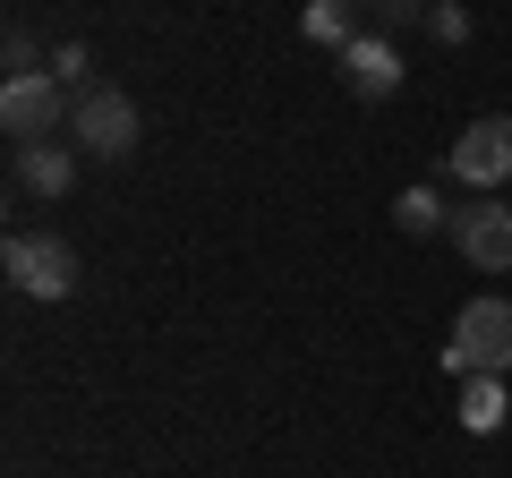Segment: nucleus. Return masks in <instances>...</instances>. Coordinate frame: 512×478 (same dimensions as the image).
<instances>
[{"label": "nucleus", "instance_id": "1", "mask_svg": "<svg viewBox=\"0 0 512 478\" xmlns=\"http://www.w3.org/2000/svg\"><path fill=\"white\" fill-rule=\"evenodd\" d=\"M137 137H146V120H137V103H128L120 86H77L69 146L86 154V163H128V154H137Z\"/></svg>", "mask_w": 512, "mask_h": 478}, {"label": "nucleus", "instance_id": "2", "mask_svg": "<svg viewBox=\"0 0 512 478\" xmlns=\"http://www.w3.org/2000/svg\"><path fill=\"white\" fill-rule=\"evenodd\" d=\"M444 368L453 376H504L512 368V299H461L453 342H444Z\"/></svg>", "mask_w": 512, "mask_h": 478}, {"label": "nucleus", "instance_id": "3", "mask_svg": "<svg viewBox=\"0 0 512 478\" xmlns=\"http://www.w3.org/2000/svg\"><path fill=\"white\" fill-rule=\"evenodd\" d=\"M69 111H77V94H60V77H52V69H35V77H9V86H0V129L18 137V146L69 137Z\"/></svg>", "mask_w": 512, "mask_h": 478}, {"label": "nucleus", "instance_id": "4", "mask_svg": "<svg viewBox=\"0 0 512 478\" xmlns=\"http://www.w3.org/2000/svg\"><path fill=\"white\" fill-rule=\"evenodd\" d=\"M0 274L18 299H69L77 291V248L69 239H43V231H18L0 248Z\"/></svg>", "mask_w": 512, "mask_h": 478}, {"label": "nucleus", "instance_id": "5", "mask_svg": "<svg viewBox=\"0 0 512 478\" xmlns=\"http://www.w3.org/2000/svg\"><path fill=\"white\" fill-rule=\"evenodd\" d=\"M444 171H453L461 188H478V197H495V188L512 180V111L470 120V129L453 137V154H444Z\"/></svg>", "mask_w": 512, "mask_h": 478}, {"label": "nucleus", "instance_id": "6", "mask_svg": "<svg viewBox=\"0 0 512 478\" xmlns=\"http://www.w3.org/2000/svg\"><path fill=\"white\" fill-rule=\"evenodd\" d=\"M453 248H461V265H478V274H512V205L504 197L453 205Z\"/></svg>", "mask_w": 512, "mask_h": 478}, {"label": "nucleus", "instance_id": "7", "mask_svg": "<svg viewBox=\"0 0 512 478\" xmlns=\"http://www.w3.org/2000/svg\"><path fill=\"white\" fill-rule=\"evenodd\" d=\"M333 60H342V86L359 94V103H384V94H402V77H410V69H402V52H393V35H350Z\"/></svg>", "mask_w": 512, "mask_h": 478}, {"label": "nucleus", "instance_id": "8", "mask_svg": "<svg viewBox=\"0 0 512 478\" xmlns=\"http://www.w3.org/2000/svg\"><path fill=\"white\" fill-rule=\"evenodd\" d=\"M69 180H77V146H60V137L18 146V188L26 197H69Z\"/></svg>", "mask_w": 512, "mask_h": 478}, {"label": "nucleus", "instance_id": "9", "mask_svg": "<svg viewBox=\"0 0 512 478\" xmlns=\"http://www.w3.org/2000/svg\"><path fill=\"white\" fill-rule=\"evenodd\" d=\"M504 419H512L504 376H461V427H470V436H495Z\"/></svg>", "mask_w": 512, "mask_h": 478}, {"label": "nucleus", "instance_id": "10", "mask_svg": "<svg viewBox=\"0 0 512 478\" xmlns=\"http://www.w3.org/2000/svg\"><path fill=\"white\" fill-rule=\"evenodd\" d=\"M359 9L367 0H308V9H299V35L325 43V52H342V43L359 35Z\"/></svg>", "mask_w": 512, "mask_h": 478}, {"label": "nucleus", "instance_id": "11", "mask_svg": "<svg viewBox=\"0 0 512 478\" xmlns=\"http://www.w3.org/2000/svg\"><path fill=\"white\" fill-rule=\"evenodd\" d=\"M393 222H402L410 239H427V231H453V205L419 180V188H402V197H393Z\"/></svg>", "mask_w": 512, "mask_h": 478}, {"label": "nucleus", "instance_id": "12", "mask_svg": "<svg viewBox=\"0 0 512 478\" xmlns=\"http://www.w3.org/2000/svg\"><path fill=\"white\" fill-rule=\"evenodd\" d=\"M427 35L436 43H470V9H461V0H436V9H427Z\"/></svg>", "mask_w": 512, "mask_h": 478}, {"label": "nucleus", "instance_id": "13", "mask_svg": "<svg viewBox=\"0 0 512 478\" xmlns=\"http://www.w3.org/2000/svg\"><path fill=\"white\" fill-rule=\"evenodd\" d=\"M367 9H376V18H393V26H410V18H427L436 0H367Z\"/></svg>", "mask_w": 512, "mask_h": 478}, {"label": "nucleus", "instance_id": "14", "mask_svg": "<svg viewBox=\"0 0 512 478\" xmlns=\"http://www.w3.org/2000/svg\"><path fill=\"white\" fill-rule=\"evenodd\" d=\"M52 77H60V86H69V77H86V43H60V52H52Z\"/></svg>", "mask_w": 512, "mask_h": 478}]
</instances>
